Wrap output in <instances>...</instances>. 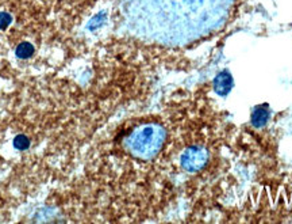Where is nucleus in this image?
Here are the masks:
<instances>
[{
    "instance_id": "4",
    "label": "nucleus",
    "mask_w": 292,
    "mask_h": 224,
    "mask_svg": "<svg viewBox=\"0 0 292 224\" xmlns=\"http://www.w3.org/2000/svg\"><path fill=\"white\" fill-rule=\"evenodd\" d=\"M269 120V109L265 105L256 107L252 113V125L254 128H263Z\"/></svg>"
},
{
    "instance_id": "2",
    "label": "nucleus",
    "mask_w": 292,
    "mask_h": 224,
    "mask_svg": "<svg viewBox=\"0 0 292 224\" xmlns=\"http://www.w3.org/2000/svg\"><path fill=\"white\" fill-rule=\"evenodd\" d=\"M182 167L188 173H196L201 170L208 162V152L203 147H190L183 152Z\"/></svg>"
},
{
    "instance_id": "6",
    "label": "nucleus",
    "mask_w": 292,
    "mask_h": 224,
    "mask_svg": "<svg viewBox=\"0 0 292 224\" xmlns=\"http://www.w3.org/2000/svg\"><path fill=\"white\" fill-rule=\"evenodd\" d=\"M14 146L15 148H18V150H26V148L30 146L29 139L26 136H18L14 140Z\"/></svg>"
},
{
    "instance_id": "3",
    "label": "nucleus",
    "mask_w": 292,
    "mask_h": 224,
    "mask_svg": "<svg viewBox=\"0 0 292 224\" xmlns=\"http://www.w3.org/2000/svg\"><path fill=\"white\" fill-rule=\"evenodd\" d=\"M214 91H215L218 95L220 97H226L229 95V93L233 88V84H234V80H233V76L229 71H222L215 76L214 79Z\"/></svg>"
},
{
    "instance_id": "7",
    "label": "nucleus",
    "mask_w": 292,
    "mask_h": 224,
    "mask_svg": "<svg viewBox=\"0 0 292 224\" xmlns=\"http://www.w3.org/2000/svg\"><path fill=\"white\" fill-rule=\"evenodd\" d=\"M11 23V15L7 12H0V30L8 27V24Z\"/></svg>"
},
{
    "instance_id": "5",
    "label": "nucleus",
    "mask_w": 292,
    "mask_h": 224,
    "mask_svg": "<svg viewBox=\"0 0 292 224\" xmlns=\"http://www.w3.org/2000/svg\"><path fill=\"white\" fill-rule=\"evenodd\" d=\"M34 53V46L30 42H22L16 48V56L19 59H29L30 56Z\"/></svg>"
},
{
    "instance_id": "1",
    "label": "nucleus",
    "mask_w": 292,
    "mask_h": 224,
    "mask_svg": "<svg viewBox=\"0 0 292 224\" xmlns=\"http://www.w3.org/2000/svg\"><path fill=\"white\" fill-rule=\"evenodd\" d=\"M165 129L157 124H146L135 128L126 137L125 148L130 155L141 161H149L157 155L165 143Z\"/></svg>"
}]
</instances>
